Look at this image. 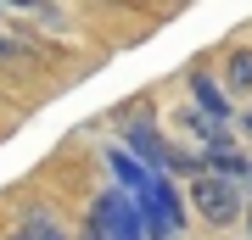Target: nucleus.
Wrapping results in <instances>:
<instances>
[{"mask_svg":"<svg viewBox=\"0 0 252 240\" xmlns=\"http://www.w3.org/2000/svg\"><path fill=\"white\" fill-rule=\"evenodd\" d=\"M129 201H135V213H140V235L146 240H174V235H180L185 201H180V190H174L168 173H146L140 196H129Z\"/></svg>","mask_w":252,"mask_h":240,"instance_id":"f257e3e1","label":"nucleus"},{"mask_svg":"<svg viewBox=\"0 0 252 240\" xmlns=\"http://www.w3.org/2000/svg\"><path fill=\"white\" fill-rule=\"evenodd\" d=\"M90 229H95V240H146L140 235V213H135V201H129L124 190H101L95 196Z\"/></svg>","mask_w":252,"mask_h":240,"instance_id":"f03ea898","label":"nucleus"},{"mask_svg":"<svg viewBox=\"0 0 252 240\" xmlns=\"http://www.w3.org/2000/svg\"><path fill=\"white\" fill-rule=\"evenodd\" d=\"M190 207H196L213 229H224V223L241 218V185L213 179V173H196V179H190Z\"/></svg>","mask_w":252,"mask_h":240,"instance_id":"7ed1b4c3","label":"nucleus"},{"mask_svg":"<svg viewBox=\"0 0 252 240\" xmlns=\"http://www.w3.org/2000/svg\"><path fill=\"white\" fill-rule=\"evenodd\" d=\"M202 173H213V179H230V185H241V179H252V162H247V151L213 145V151L202 157Z\"/></svg>","mask_w":252,"mask_h":240,"instance_id":"20e7f679","label":"nucleus"},{"mask_svg":"<svg viewBox=\"0 0 252 240\" xmlns=\"http://www.w3.org/2000/svg\"><path fill=\"white\" fill-rule=\"evenodd\" d=\"M190 95H196V112L213 117V123H230V95L219 89L207 73H190Z\"/></svg>","mask_w":252,"mask_h":240,"instance_id":"39448f33","label":"nucleus"},{"mask_svg":"<svg viewBox=\"0 0 252 240\" xmlns=\"http://www.w3.org/2000/svg\"><path fill=\"white\" fill-rule=\"evenodd\" d=\"M107 168H112V179H118V190H124V196H140L146 168H140V162L124 151V145H112V151H107Z\"/></svg>","mask_w":252,"mask_h":240,"instance_id":"423d86ee","label":"nucleus"},{"mask_svg":"<svg viewBox=\"0 0 252 240\" xmlns=\"http://www.w3.org/2000/svg\"><path fill=\"white\" fill-rule=\"evenodd\" d=\"M224 89H230V95H247V89H252V51H247V45L224 56Z\"/></svg>","mask_w":252,"mask_h":240,"instance_id":"0eeeda50","label":"nucleus"},{"mask_svg":"<svg viewBox=\"0 0 252 240\" xmlns=\"http://www.w3.org/2000/svg\"><path fill=\"white\" fill-rule=\"evenodd\" d=\"M11 240H62V229H56V218H51V213H28V223H23Z\"/></svg>","mask_w":252,"mask_h":240,"instance_id":"6e6552de","label":"nucleus"},{"mask_svg":"<svg viewBox=\"0 0 252 240\" xmlns=\"http://www.w3.org/2000/svg\"><path fill=\"white\" fill-rule=\"evenodd\" d=\"M241 123H247V129H252V112H247V117H241Z\"/></svg>","mask_w":252,"mask_h":240,"instance_id":"1a4fd4ad","label":"nucleus"},{"mask_svg":"<svg viewBox=\"0 0 252 240\" xmlns=\"http://www.w3.org/2000/svg\"><path fill=\"white\" fill-rule=\"evenodd\" d=\"M247 223H252V218H247Z\"/></svg>","mask_w":252,"mask_h":240,"instance_id":"9d476101","label":"nucleus"}]
</instances>
